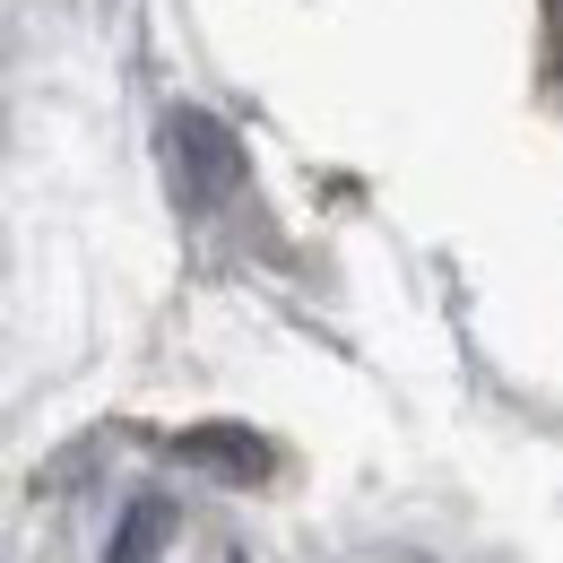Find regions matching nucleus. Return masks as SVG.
I'll use <instances>...</instances> for the list:
<instances>
[{
    "instance_id": "nucleus-4",
    "label": "nucleus",
    "mask_w": 563,
    "mask_h": 563,
    "mask_svg": "<svg viewBox=\"0 0 563 563\" xmlns=\"http://www.w3.org/2000/svg\"><path fill=\"white\" fill-rule=\"evenodd\" d=\"M382 563H424V555H382Z\"/></svg>"
},
{
    "instance_id": "nucleus-2",
    "label": "nucleus",
    "mask_w": 563,
    "mask_h": 563,
    "mask_svg": "<svg viewBox=\"0 0 563 563\" xmlns=\"http://www.w3.org/2000/svg\"><path fill=\"white\" fill-rule=\"evenodd\" d=\"M183 460L217 468L225 486H252V477H269V442H261V433H243V424H191V433H183Z\"/></svg>"
},
{
    "instance_id": "nucleus-1",
    "label": "nucleus",
    "mask_w": 563,
    "mask_h": 563,
    "mask_svg": "<svg viewBox=\"0 0 563 563\" xmlns=\"http://www.w3.org/2000/svg\"><path fill=\"white\" fill-rule=\"evenodd\" d=\"M165 174H174V200L183 209H217L243 183V140L217 113H200V104H174L165 113Z\"/></svg>"
},
{
    "instance_id": "nucleus-3",
    "label": "nucleus",
    "mask_w": 563,
    "mask_h": 563,
    "mask_svg": "<svg viewBox=\"0 0 563 563\" xmlns=\"http://www.w3.org/2000/svg\"><path fill=\"white\" fill-rule=\"evenodd\" d=\"M174 555V503H156V494H140L131 511H122V529H113V547H104V563H165Z\"/></svg>"
}]
</instances>
